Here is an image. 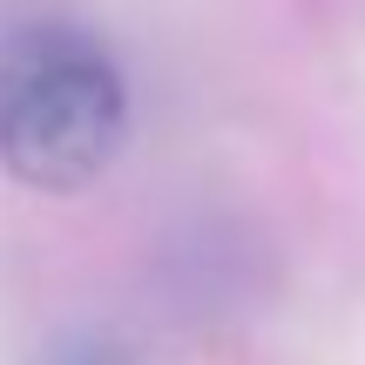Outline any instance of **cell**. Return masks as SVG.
Instances as JSON below:
<instances>
[{"label": "cell", "instance_id": "6da1fadb", "mask_svg": "<svg viewBox=\"0 0 365 365\" xmlns=\"http://www.w3.org/2000/svg\"><path fill=\"white\" fill-rule=\"evenodd\" d=\"M129 135V81L75 21H27L0 41V163L27 190H81Z\"/></svg>", "mask_w": 365, "mask_h": 365}, {"label": "cell", "instance_id": "7a4b0ae2", "mask_svg": "<svg viewBox=\"0 0 365 365\" xmlns=\"http://www.w3.org/2000/svg\"><path fill=\"white\" fill-rule=\"evenodd\" d=\"M41 365H129V352L108 345V339H61Z\"/></svg>", "mask_w": 365, "mask_h": 365}]
</instances>
